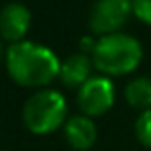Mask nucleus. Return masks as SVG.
I'll return each mask as SVG.
<instances>
[{
    "label": "nucleus",
    "instance_id": "nucleus-1",
    "mask_svg": "<svg viewBox=\"0 0 151 151\" xmlns=\"http://www.w3.org/2000/svg\"><path fill=\"white\" fill-rule=\"evenodd\" d=\"M6 68L22 87H45L60 74V60L45 45L19 41L6 50Z\"/></svg>",
    "mask_w": 151,
    "mask_h": 151
},
{
    "label": "nucleus",
    "instance_id": "nucleus-2",
    "mask_svg": "<svg viewBox=\"0 0 151 151\" xmlns=\"http://www.w3.org/2000/svg\"><path fill=\"white\" fill-rule=\"evenodd\" d=\"M142 58H143L142 43L136 37L120 31L99 37L93 52H91L93 66L107 78L132 74L139 66Z\"/></svg>",
    "mask_w": 151,
    "mask_h": 151
},
{
    "label": "nucleus",
    "instance_id": "nucleus-3",
    "mask_svg": "<svg viewBox=\"0 0 151 151\" xmlns=\"http://www.w3.org/2000/svg\"><path fill=\"white\" fill-rule=\"evenodd\" d=\"M68 103L56 89H41L23 105V124L31 134L45 136L66 124Z\"/></svg>",
    "mask_w": 151,
    "mask_h": 151
},
{
    "label": "nucleus",
    "instance_id": "nucleus-4",
    "mask_svg": "<svg viewBox=\"0 0 151 151\" xmlns=\"http://www.w3.org/2000/svg\"><path fill=\"white\" fill-rule=\"evenodd\" d=\"M114 85L107 76H91L78 89V107L89 118L103 116L114 105Z\"/></svg>",
    "mask_w": 151,
    "mask_h": 151
},
{
    "label": "nucleus",
    "instance_id": "nucleus-5",
    "mask_svg": "<svg viewBox=\"0 0 151 151\" xmlns=\"http://www.w3.org/2000/svg\"><path fill=\"white\" fill-rule=\"evenodd\" d=\"M132 14V0H95L89 12V29L95 35L118 33Z\"/></svg>",
    "mask_w": 151,
    "mask_h": 151
},
{
    "label": "nucleus",
    "instance_id": "nucleus-6",
    "mask_svg": "<svg viewBox=\"0 0 151 151\" xmlns=\"http://www.w3.org/2000/svg\"><path fill=\"white\" fill-rule=\"evenodd\" d=\"M31 27V10L22 2H8L0 10V37L10 43H19Z\"/></svg>",
    "mask_w": 151,
    "mask_h": 151
},
{
    "label": "nucleus",
    "instance_id": "nucleus-7",
    "mask_svg": "<svg viewBox=\"0 0 151 151\" xmlns=\"http://www.w3.org/2000/svg\"><path fill=\"white\" fill-rule=\"evenodd\" d=\"M64 138L70 143V147L78 151H87L97 142V126L93 118L85 114L70 116L64 124Z\"/></svg>",
    "mask_w": 151,
    "mask_h": 151
},
{
    "label": "nucleus",
    "instance_id": "nucleus-8",
    "mask_svg": "<svg viewBox=\"0 0 151 151\" xmlns=\"http://www.w3.org/2000/svg\"><path fill=\"white\" fill-rule=\"evenodd\" d=\"M91 68H93V60L83 52L72 54L66 60L60 62V81L66 87H78L80 89L85 81L91 78Z\"/></svg>",
    "mask_w": 151,
    "mask_h": 151
},
{
    "label": "nucleus",
    "instance_id": "nucleus-9",
    "mask_svg": "<svg viewBox=\"0 0 151 151\" xmlns=\"http://www.w3.org/2000/svg\"><path fill=\"white\" fill-rule=\"evenodd\" d=\"M124 99L130 107L139 109L142 112L151 109V78L139 76L130 80L124 87Z\"/></svg>",
    "mask_w": 151,
    "mask_h": 151
},
{
    "label": "nucleus",
    "instance_id": "nucleus-10",
    "mask_svg": "<svg viewBox=\"0 0 151 151\" xmlns=\"http://www.w3.org/2000/svg\"><path fill=\"white\" fill-rule=\"evenodd\" d=\"M136 138L143 147H151V109L143 111L136 120Z\"/></svg>",
    "mask_w": 151,
    "mask_h": 151
},
{
    "label": "nucleus",
    "instance_id": "nucleus-11",
    "mask_svg": "<svg viewBox=\"0 0 151 151\" xmlns=\"http://www.w3.org/2000/svg\"><path fill=\"white\" fill-rule=\"evenodd\" d=\"M132 14L145 25H151V0H132Z\"/></svg>",
    "mask_w": 151,
    "mask_h": 151
},
{
    "label": "nucleus",
    "instance_id": "nucleus-12",
    "mask_svg": "<svg viewBox=\"0 0 151 151\" xmlns=\"http://www.w3.org/2000/svg\"><path fill=\"white\" fill-rule=\"evenodd\" d=\"M4 56V43H2V37H0V60Z\"/></svg>",
    "mask_w": 151,
    "mask_h": 151
},
{
    "label": "nucleus",
    "instance_id": "nucleus-13",
    "mask_svg": "<svg viewBox=\"0 0 151 151\" xmlns=\"http://www.w3.org/2000/svg\"><path fill=\"white\" fill-rule=\"evenodd\" d=\"M0 151H6V149H0Z\"/></svg>",
    "mask_w": 151,
    "mask_h": 151
}]
</instances>
